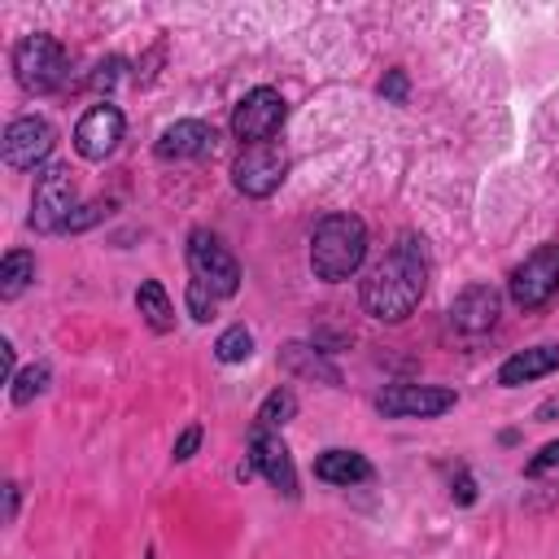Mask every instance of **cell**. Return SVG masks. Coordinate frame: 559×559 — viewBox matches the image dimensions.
Listing matches in <instances>:
<instances>
[{
	"instance_id": "cell-4",
	"label": "cell",
	"mask_w": 559,
	"mask_h": 559,
	"mask_svg": "<svg viewBox=\"0 0 559 559\" xmlns=\"http://www.w3.org/2000/svg\"><path fill=\"white\" fill-rule=\"evenodd\" d=\"M79 192H74V179H70V166L52 162L35 175V192H31V227L52 236V231H66L70 214L79 210L74 205Z\"/></svg>"
},
{
	"instance_id": "cell-2",
	"label": "cell",
	"mask_w": 559,
	"mask_h": 559,
	"mask_svg": "<svg viewBox=\"0 0 559 559\" xmlns=\"http://www.w3.org/2000/svg\"><path fill=\"white\" fill-rule=\"evenodd\" d=\"M367 258V223L358 214H328L310 236V271L323 284L349 280Z\"/></svg>"
},
{
	"instance_id": "cell-22",
	"label": "cell",
	"mask_w": 559,
	"mask_h": 559,
	"mask_svg": "<svg viewBox=\"0 0 559 559\" xmlns=\"http://www.w3.org/2000/svg\"><path fill=\"white\" fill-rule=\"evenodd\" d=\"M253 354V332L245 328V323H231L227 332H218V341H214V358L218 362H245Z\"/></svg>"
},
{
	"instance_id": "cell-31",
	"label": "cell",
	"mask_w": 559,
	"mask_h": 559,
	"mask_svg": "<svg viewBox=\"0 0 559 559\" xmlns=\"http://www.w3.org/2000/svg\"><path fill=\"white\" fill-rule=\"evenodd\" d=\"M555 415H559V397H550V402L537 406V419H555Z\"/></svg>"
},
{
	"instance_id": "cell-10",
	"label": "cell",
	"mask_w": 559,
	"mask_h": 559,
	"mask_svg": "<svg viewBox=\"0 0 559 559\" xmlns=\"http://www.w3.org/2000/svg\"><path fill=\"white\" fill-rule=\"evenodd\" d=\"M52 144H57L52 122L39 118V114H26V118H13V122L4 127L0 153H4V166H13V170H31V166H39V162L52 153Z\"/></svg>"
},
{
	"instance_id": "cell-19",
	"label": "cell",
	"mask_w": 559,
	"mask_h": 559,
	"mask_svg": "<svg viewBox=\"0 0 559 559\" xmlns=\"http://www.w3.org/2000/svg\"><path fill=\"white\" fill-rule=\"evenodd\" d=\"M135 306H140V314H144V323L153 332H170L175 328V306H170V297H166V288L157 280H144L135 288Z\"/></svg>"
},
{
	"instance_id": "cell-28",
	"label": "cell",
	"mask_w": 559,
	"mask_h": 559,
	"mask_svg": "<svg viewBox=\"0 0 559 559\" xmlns=\"http://www.w3.org/2000/svg\"><path fill=\"white\" fill-rule=\"evenodd\" d=\"M118 70H122V57H109V61H100V66H96V74H92V87H109V83L118 79Z\"/></svg>"
},
{
	"instance_id": "cell-27",
	"label": "cell",
	"mask_w": 559,
	"mask_h": 559,
	"mask_svg": "<svg viewBox=\"0 0 559 559\" xmlns=\"http://www.w3.org/2000/svg\"><path fill=\"white\" fill-rule=\"evenodd\" d=\"M380 96H384L389 105H402V100H406V74H402V70H389V74L380 79Z\"/></svg>"
},
{
	"instance_id": "cell-25",
	"label": "cell",
	"mask_w": 559,
	"mask_h": 559,
	"mask_svg": "<svg viewBox=\"0 0 559 559\" xmlns=\"http://www.w3.org/2000/svg\"><path fill=\"white\" fill-rule=\"evenodd\" d=\"M550 467H559V441H546V445L537 450V459L524 463V476H542V472H550Z\"/></svg>"
},
{
	"instance_id": "cell-9",
	"label": "cell",
	"mask_w": 559,
	"mask_h": 559,
	"mask_svg": "<svg viewBox=\"0 0 559 559\" xmlns=\"http://www.w3.org/2000/svg\"><path fill=\"white\" fill-rule=\"evenodd\" d=\"M454 402H459L454 389H441V384H389L376 397V411L384 419H432V415H445Z\"/></svg>"
},
{
	"instance_id": "cell-14",
	"label": "cell",
	"mask_w": 559,
	"mask_h": 559,
	"mask_svg": "<svg viewBox=\"0 0 559 559\" xmlns=\"http://www.w3.org/2000/svg\"><path fill=\"white\" fill-rule=\"evenodd\" d=\"M210 148H214V131H210L205 122H197V118H179V122H170V127L157 135V144H153V153H157L162 162L201 157V153H210Z\"/></svg>"
},
{
	"instance_id": "cell-18",
	"label": "cell",
	"mask_w": 559,
	"mask_h": 559,
	"mask_svg": "<svg viewBox=\"0 0 559 559\" xmlns=\"http://www.w3.org/2000/svg\"><path fill=\"white\" fill-rule=\"evenodd\" d=\"M31 284H35V253L9 249L4 262H0V297L13 301V297H22Z\"/></svg>"
},
{
	"instance_id": "cell-12",
	"label": "cell",
	"mask_w": 559,
	"mask_h": 559,
	"mask_svg": "<svg viewBox=\"0 0 559 559\" xmlns=\"http://www.w3.org/2000/svg\"><path fill=\"white\" fill-rule=\"evenodd\" d=\"M249 463H253V472H262L271 480V489H280L284 498H297V467H293L288 445L275 432H262V428L249 432Z\"/></svg>"
},
{
	"instance_id": "cell-21",
	"label": "cell",
	"mask_w": 559,
	"mask_h": 559,
	"mask_svg": "<svg viewBox=\"0 0 559 559\" xmlns=\"http://www.w3.org/2000/svg\"><path fill=\"white\" fill-rule=\"evenodd\" d=\"M48 380H52V371H48V362H31V367H22L17 376H13V384H9V397H13V406H31L44 389H48Z\"/></svg>"
},
{
	"instance_id": "cell-15",
	"label": "cell",
	"mask_w": 559,
	"mask_h": 559,
	"mask_svg": "<svg viewBox=\"0 0 559 559\" xmlns=\"http://www.w3.org/2000/svg\"><path fill=\"white\" fill-rule=\"evenodd\" d=\"M559 367V345H533V349H520L511 354L502 367H498V384L502 389H515V384H528V380H542Z\"/></svg>"
},
{
	"instance_id": "cell-29",
	"label": "cell",
	"mask_w": 559,
	"mask_h": 559,
	"mask_svg": "<svg viewBox=\"0 0 559 559\" xmlns=\"http://www.w3.org/2000/svg\"><path fill=\"white\" fill-rule=\"evenodd\" d=\"M450 493H454V502H459V507H472V502H476V480H472L467 472H459V480H454V489H450Z\"/></svg>"
},
{
	"instance_id": "cell-26",
	"label": "cell",
	"mask_w": 559,
	"mask_h": 559,
	"mask_svg": "<svg viewBox=\"0 0 559 559\" xmlns=\"http://www.w3.org/2000/svg\"><path fill=\"white\" fill-rule=\"evenodd\" d=\"M197 445H201V424H188V428L179 432V441H175L170 459H175V463H183V459H192V454H197Z\"/></svg>"
},
{
	"instance_id": "cell-16",
	"label": "cell",
	"mask_w": 559,
	"mask_h": 559,
	"mask_svg": "<svg viewBox=\"0 0 559 559\" xmlns=\"http://www.w3.org/2000/svg\"><path fill=\"white\" fill-rule=\"evenodd\" d=\"M314 476L328 485H362V480H371V463L358 450H323L314 459Z\"/></svg>"
},
{
	"instance_id": "cell-30",
	"label": "cell",
	"mask_w": 559,
	"mask_h": 559,
	"mask_svg": "<svg viewBox=\"0 0 559 559\" xmlns=\"http://www.w3.org/2000/svg\"><path fill=\"white\" fill-rule=\"evenodd\" d=\"M13 515H17V485H4V520L13 524Z\"/></svg>"
},
{
	"instance_id": "cell-24",
	"label": "cell",
	"mask_w": 559,
	"mask_h": 559,
	"mask_svg": "<svg viewBox=\"0 0 559 559\" xmlns=\"http://www.w3.org/2000/svg\"><path fill=\"white\" fill-rule=\"evenodd\" d=\"M109 210H114V201H87V205H79V210L70 214V223H66V231H87L92 223H100V218H109Z\"/></svg>"
},
{
	"instance_id": "cell-3",
	"label": "cell",
	"mask_w": 559,
	"mask_h": 559,
	"mask_svg": "<svg viewBox=\"0 0 559 559\" xmlns=\"http://www.w3.org/2000/svg\"><path fill=\"white\" fill-rule=\"evenodd\" d=\"M70 57L52 35H22L13 44V79L22 83V92L31 96H48L66 83Z\"/></svg>"
},
{
	"instance_id": "cell-8",
	"label": "cell",
	"mask_w": 559,
	"mask_h": 559,
	"mask_svg": "<svg viewBox=\"0 0 559 559\" xmlns=\"http://www.w3.org/2000/svg\"><path fill=\"white\" fill-rule=\"evenodd\" d=\"M284 175H288V153H284L275 140L240 148V157H236V166H231V183H236L245 197H258V201L271 197V192L284 183Z\"/></svg>"
},
{
	"instance_id": "cell-5",
	"label": "cell",
	"mask_w": 559,
	"mask_h": 559,
	"mask_svg": "<svg viewBox=\"0 0 559 559\" xmlns=\"http://www.w3.org/2000/svg\"><path fill=\"white\" fill-rule=\"evenodd\" d=\"M188 271L197 284H205L218 301L240 293V262L227 253V245L218 236H210L205 227H197L188 236Z\"/></svg>"
},
{
	"instance_id": "cell-11",
	"label": "cell",
	"mask_w": 559,
	"mask_h": 559,
	"mask_svg": "<svg viewBox=\"0 0 559 559\" xmlns=\"http://www.w3.org/2000/svg\"><path fill=\"white\" fill-rule=\"evenodd\" d=\"M122 109L118 105H92L79 122H74V153L83 162H105L118 140H122Z\"/></svg>"
},
{
	"instance_id": "cell-20",
	"label": "cell",
	"mask_w": 559,
	"mask_h": 559,
	"mask_svg": "<svg viewBox=\"0 0 559 559\" xmlns=\"http://www.w3.org/2000/svg\"><path fill=\"white\" fill-rule=\"evenodd\" d=\"M297 415V393L293 389H271L266 397H262V406H258V424L253 428H262V432H275V428H284L288 419Z\"/></svg>"
},
{
	"instance_id": "cell-32",
	"label": "cell",
	"mask_w": 559,
	"mask_h": 559,
	"mask_svg": "<svg viewBox=\"0 0 559 559\" xmlns=\"http://www.w3.org/2000/svg\"><path fill=\"white\" fill-rule=\"evenodd\" d=\"M148 559H153V550H148Z\"/></svg>"
},
{
	"instance_id": "cell-23",
	"label": "cell",
	"mask_w": 559,
	"mask_h": 559,
	"mask_svg": "<svg viewBox=\"0 0 559 559\" xmlns=\"http://www.w3.org/2000/svg\"><path fill=\"white\" fill-rule=\"evenodd\" d=\"M183 301H188V314H192L197 323H210V319H214V301H218V297H214L205 284H197V280H192V284H188V293H183Z\"/></svg>"
},
{
	"instance_id": "cell-1",
	"label": "cell",
	"mask_w": 559,
	"mask_h": 559,
	"mask_svg": "<svg viewBox=\"0 0 559 559\" xmlns=\"http://www.w3.org/2000/svg\"><path fill=\"white\" fill-rule=\"evenodd\" d=\"M428 284V262H424V240H415L411 231L393 240V249L367 271L362 280V310L380 323H402Z\"/></svg>"
},
{
	"instance_id": "cell-6",
	"label": "cell",
	"mask_w": 559,
	"mask_h": 559,
	"mask_svg": "<svg viewBox=\"0 0 559 559\" xmlns=\"http://www.w3.org/2000/svg\"><path fill=\"white\" fill-rule=\"evenodd\" d=\"M507 293L520 310H542L559 293V245H537L507 280Z\"/></svg>"
},
{
	"instance_id": "cell-7",
	"label": "cell",
	"mask_w": 559,
	"mask_h": 559,
	"mask_svg": "<svg viewBox=\"0 0 559 559\" xmlns=\"http://www.w3.org/2000/svg\"><path fill=\"white\" fill-rule=\"evenodd\" d=\"M288 118V105L275 87H253L245 92V100L231 109V135L249 148V144H266Z\"/></svg>"
},
{
	"instance_id": "cell-17",
	"label": "cell",
	"mask_w": 559,
	"mask_h": 559,
	"mask_svg": "<svg viewBox=\"0 0 559 559\" xmlns=\"http://www.w3.org/2000/svg\"><path fill=\"white\" fill-rule=\"evenodd\" d=\"M280 358H284V367H288V371H297V376H310V380H323V384H341V371L319 354V345L310 349V345L293 341V345H284V349H280Z\"/></svg>"
},
{
	"instance_id": "cell-13",
	"label": "cell",
	"mask_w": 559,
	"mask_h": 559,
	"mask_svg": "<svg viewBox=\"0 0 559 559\" xmlns=\"http://www.w3.org/2000/svg\"><path fill=\"white\" fill-rule=\"evenodd\" d=\"M498 310H502V297H498V288H489V284H467L459 297H454V306H450V323L459 328V332H489L493 323H498Z\"/></svg>"
}]
</instances>
